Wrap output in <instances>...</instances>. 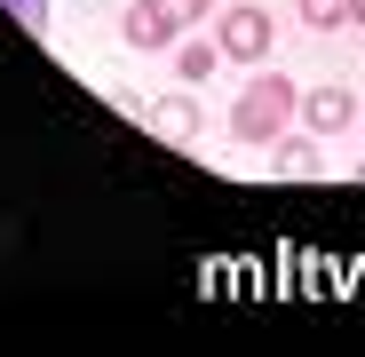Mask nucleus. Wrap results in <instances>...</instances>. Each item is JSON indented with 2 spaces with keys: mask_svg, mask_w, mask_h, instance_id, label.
I'll return each instance as SVG.
<instances>
[{
  "mask_svg": "<svg viewBox=\"0 0 365 357\" xmlns=\"http://www.w3.org/2000/svg\"><path fill=\"white\" fill-rule=\"evenodd\" d=\"M143 128H151L159 143H191V128H199V103H191V95H159V103L143 111Z\"/></svg>",
  "mask_w": 365,
  "mask_h": 357,
  "instance_id": "5",
  "label": "nucleus"
},
{
  "mask_svg": "<svg viewBox=\"0 0 365 357\" xmlns=\"http://www.w3.org/2000/svg\"><path fill=\"white\" fill-rule=\"evenodd\" d=\"M270 175H278V183H310V175H318V143L278 135V151H270Z\"/></svg>",
  "mask_w": 365,
  "mask_h": 357,
  "instance_id": "6",
  "label": "nucleus"
},
{
  "mask_svg": "<svg viewBox=\"0 0 365 357\" xmlns=\"http://www.w3.org/2000/svg\"><path fill=\"white\" fill-rule=\"evenodd\" d=\"M270 16L262 9H230L222 24H215V48H222V64H262V56H270Z\"/></svg>",
  "mask_w": 365,
  "mask_h": 357,
  "instance_id": "2",
  "label": "nucleus"
},
{
  "mask_svg": "<svg viewBox=\"0 0 365 357\" xmlns=\"http://www.w3.org/2000/svg\"><path fill=\"white\" fill-rule=\"evenodd\" d=\"M349 24H365V0H349Z\"/></svg>",
  "mask_w": 365,
  "mask_h": 357,
  "instance_id": "11",
  "label": "nucleus"
},
{
  "mask_svg": "<svg viewBox=\"0 0 365 357\" xmlns=\"http://www.w3.org/2000/svg\"><path fill=\"white\" fill-rule=\"evenodd\" d=\"M119 32H128V48H175L182 40V24H167L159 0H135V9L119 16Z\"/></svg>",
  "mask_w": 365,
  "mask_h": 357,
  "instance_id": "3",
  "label": "nucleus"
},
{
  "mask_svg": "<svg viewBox=\"0 0 365 357\" xmlns=\"http://www.w3.org/2000/svg\"><path fill=\"white\" fill-rule=\"evenodd\" d=\"M0 9H16V16L32 24V32H48V0H0Z\"/></svg>",
  "mask_w": 365,
  "mask_h": 357,
  "instance_id": "10",
  "label": "nucleus"
},
{
  "mask_svg": "<svg viewBox=\"0 0 365 357\" xmlns=\"http://www.w3.org/2000/svg\"><path fill=\"white\" fill-rule=\"evenodd\" d=\"M302 9V24H318V32H341L349 24V0H294Z\"/></svg>",
  "mask_w": 365,
  "mask_h": 357,
  "instance_id": "8",
  "label": "nucleus"
},
{
  "mask_svg": "<svg viewBox=\"0 0 365 357\" xmlns=\"http://www.w3.org/2000/svg\"><path fill=\"white\" fill-rule=\"evenodd\" d=\"M302 119H310L318 135H334V128L357 119V95H349V88H302Z\"/></svg>",
  "mask_w": 365,
  "mask_h": 357,
  "instance_id": "4",
  "label": "nucleus"
},
{
  "mask_svg": "<svg viewBox=\"0 0 365 357\" xmlns=\"http://www.w3.org/2000/svg\"><path fill=\"white\" fill-rule=\"evenodd\" d=\"M294 103H302V95H294V80L262 72L247 95L230 103V135H238V143H278V135H286V119H294Z\"/></svg>",
  "mask_w": 365,
  "mask_h": 357,
  "instance_id": "1",
  "label": "nucleus"
},
{
  "mask_svg": "<svg viewBox=\"0 0 365 357\" xmlns=\"http://www.w3.org/2000/svg\"><path fill=\"white\" fill-rule=\"evenodd\" d=\"M215 64H222V48H215V40H182V48H175V72L191 80V88H199V80H207Z\"/></svg>",
  "mask_w": 365,
  "mask_h": 357,
  "instance_id": "7",
  "label": "nucleus"
},
{
  "mask_svg": "<svg viewBox=\"0 0 365 357\" xmlns=\"http://www.w3.org/2000/svg\"><path fill=\"white\" fill-rule=\"evenodd\" d=\"M159 9H167V24H199V16H207V0H159Z\"/></svg>",
  "mask_w": 365,
  "mask_h": 357,
  "instance_id": "9",
  "label": "nucleus"
},
{
  "mask_svg": "<svg viewBox=\"0 0 365 357\" xmlns=\"http://www.w3.org/2000/svg\"><path fill=\"white\" fill-rule=\"evenodd\" d=\"M357 183H365V159H357Z\"/></svg>",
  "mask_w": 365,
  "mask_h": 357,
  "instance_id": "12",
  "label": "nucleus"
}]
</instances>
